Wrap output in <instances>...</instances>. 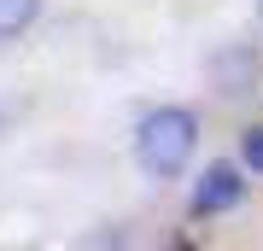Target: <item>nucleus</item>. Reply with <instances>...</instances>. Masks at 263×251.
<instances>
[{"label": "nucleus", "instance_id": "nucleus-1", "mask_svg": "<svg viewBox=\"0 0 263 251\" xmlns=\"http://www.w3.org/2000/svg\"><path fill=\"white\" fill-rule=\"evenodd\" d=\"M193 146H199V117L187 105H158V111L141 117V129H135V158H141L146 176H181V169L193 164Z\"/></svg>", "mask_w": 263, "mask_h": 251}, {"label": "nucleus", "instance_id": "nucleus-2", "mask_svg": "<svg viewBox=\"0 0 263 251\" xmlns=\"http://www.w3.org/2000/svg\"><path fill=\"white\" fill-rule=\"evenodd\" d=\"M240 199H246V181H240V169H234V164H211L205 176H199V187H193V216L234 210Z\"/></svg>", "mask_w": 263, "mask_h": 251}, {"label": "nucleus", "instance_id": "nucleus-3", "mask_svg": "<svg viewBox=\"0 0 263 251\" xmlns=\"http://www.w3.org/2000/svg\"><path fill=\"white\" fill-rule=\"evenodd\" d=\"M41 0H0V35H18V29L35 24Z\"/></svg>", "mask_w": 263, "mask_h": 251}, {"label": "nucleus", "instance_id": "nucleus-4", "mask_svg": "<svg viewBox=\"0 0 263 251\" xmlns=\"http://www.w3.org/2000/svg\"><path fill=\"white\" fill-rule=\"evenodd\" d=\"M240 164L252 169V176H263V123H257V129H246V134H240Z\"/></svg>", "mask_w": 263, "mask_h": 251}, {"label": "nucleus", "instance_id": "nucleus-5", "mask_svg": "<svg viewBox=\"0 0 263 251\" xmlns=\"http://www.w3.org/2000/svg\"><path fill=\"white\" fill-rule=\"evenodd\" d=\"M257 12H263V0H257Z\"/></svg>", "mask_w": 263, "mask_h": 251}]
</instances>
